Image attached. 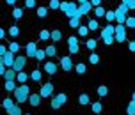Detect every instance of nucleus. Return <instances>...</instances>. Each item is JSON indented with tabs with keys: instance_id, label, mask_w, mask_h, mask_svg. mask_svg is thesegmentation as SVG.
Segmentation results:
<instances>
[{
	"instance_id": "nucleus-1",
	"label": "nucleus",
	"mask_w": 135,
	"mask_h": 115,
	"mask_svg": "<svg viewBox=\"0 0 135 115\" xmlns=\"http://www.w3.org/2000/svg\"><path fill=\"white\" fill-rule=\"evenodd\" d=\"M101 39H103V43H105L107 46H110V44L115 43V27L112 23H108L107 27L101 28Z\"/></svg>"
},
{
	"instance_id": "nucleus-2",
	"label": "nucleus",
	"mask_w": 135,
	"mask_h": 115,
	"mask_svg": "<svg viewBox=\"0 0 135 115\" xmlns=\"http://www.w3.org/2000/svg\"><path fill=\"white\" fill-rule=\"evenodd\" d=\"M28 97H30V87L27 83L25 85H18V88L14 90V101L18 104H21V103L28 101Z\"/></svg>"
},
{
	"instance_id": "nucleus-3",
	"label": "nucleus",
	"mask_w": 135,
	"mask_h": 115,
	"mask_svg": "<svg viewBox=\"0 0 135 115\" xmlns=\"http://www.w3.org/2000/svg\"><path fill=\"white\" fill-rule=\"evenodd\" d=\"M61 11L64 13V16H68V18L80 16V13H78V4H76V2H62Z\"/></svg>"
},
{
	"instance_id": "nucleus-4",
	"label": "nucleus",
	"mask_w": 135,
	"mask_h": 115,
	"mask_svg": "<svg viewBox=\"0 0 135 115\" xmlns=\"http://www.w3.org/2000/svg\"><path fill=\"white\" fill-rule=\"evenodd\" d=\"M68 50H69V53H71V55H76L78 51H80L78 37H75V35H69V37H68Z\"/></svg>"
},
{
	"instance_id": "nucleus-5",
	"label": "nucleus",
	"mask_w": 135,
	"mask_h": 115,
	"mask_svg": "<svg viewBox=\"0 0 135 115\" xmlns=\"http://www.w3.org/2000/svg\"><path fill=\"white\" fill-rule=\"evenodd\" d=\"M16 57H18L16 53H13V51H7L4 57H0V62H2V64H4V66L9 69V67H13V66H14V60H16Z\"/></svg>"
},
{
	"instance_id": "nucleus-6",
	"label": "nucleus",
	"mask_w": 135,
	"mask_h": 115,
	"mask_svg": "<svg viewBox=\"0 0 135 115\" xmlns=\"http://www.w3.org/2000/svg\"><path fill=\"white\" fill-rule=\"evenodd\" d=\"M27 55H18V57H16V60H14V66H13V69H16V71H18V73H20V71H23V69H25V66H27Z\"/></svg>"
},
{
	"instance_id": "nucleus-7",
	"label": "nucleus",
	"mask_w": 135,
	"mask_h": 115,
	"mask_svg": "<svg viewBox=\"0 0 135 115\" xmlns=\"http://www.w3.org/2000/svg\"><path fill=\"white\" fill-rule=\"evenodd\" d=\"M37 44L36 43H27L25 44V55H27L28 59H36V53H37Z\"/></svg>"
},
{
	"instance_id": "nucleus-8",
	"label": "nucleus",
	"mask_w": 135,
	"mask_h": 115,
	"mask_svg": "<svg viewBox=\"0 0 135 115\" xmlns=\"http://www.w3.org/2000/svg\"><path fill=\"white\" fill-rule=\"evenodd\" d=\"M61 67L64 69L66 73H69L71 69H75V64H73V60H71L69 55H66V57H62V59H61Z\"/></svg>"
},
{
	"instance_id": "nucleus-9",
	"label": "nucleus",
	"mask_w": 135,
	"mask_h": 115,
	"mask_svg": "<svg viewBox=\"0 0 135 115\" xmlns=\"http://www.w3.org/2000/svg\"><path fill=\"white\" fill-rule=\"evenodd\" d=\"M52 92H54V83H50V81H48V83H43L39 87V94L43 96V97H50Z\"/></svg>"
},
{
	"instance_id": "nucleus-10",
	"label": "nucleus",
	"mask_w": 135,
	"mask_h": 115,
	"mask_svg": "<svg viewBox=\"0 0 135 115\" xmlns=\"http://www.w3.org/2000/svg\"><path fill=\"white\" fill-rule=\"evenodd\" d=\"M45 71H46L48 75H52V76H54L55 73L59 71V66H57V64H55L54 60H48V62H45Z\"/></svg>"
},
{
	"instance_id": "nucleus-11",
	"label": "nucleus",
	"mask_w": 135,
	"mask_h": 115,
	"mask_svg": "<svg viewBox=\"0 0 135 115\" xmlns=\"http://www.w3.org/2000/svg\"><path fill=\"white\" fill-rule=\"evenodd\" d=\"M16 78H18V71L13 67H9L7 69V73L4 75V80L6 81H16Z\"/></svg>"
},
{
	"instance_id": "nucleus-12",
	"label": "nucleus",
	"mask_w": 135,
	"mask_h": 115,
	"mask_svg": "<svg viewBox=\"0 0 135 115\" xmlns=\"http://www.w3.org/2000/svg\"><path fill=\"white\" fill-rule=\"evenodd\" d=\"M41 99H43V96L37 92V94H30L28 97V103H30V106H39L41 104Z\"/></svg>"
},
{
	"instance_id": "nucleus-13",
	"label": "nucleus",
	"mask_w": 135,
	"mask_h": 115,
	"mask_svg": "<svg viewBox=\"0 0 135 115\" xmlns=\"http://www.w3.org/2000/svg\"><path fill=\"white\" fill-rule=\"evenodd\" d=\"M91 9H93L91 2H85V4L78 6V13H80V16H85V14H89V13H91Z\"/></svg>"
},
{
	"instance_id": "nucleus-14",
	"label": "nucleus",
	"mask_w": 135,
	"mask_h": 115,
	"mask_svg": "<svg viewBox=\"0 0 135 115\" xmlns=\"http://www.w3.org/2000/svg\"><path fill=\"white\" fill-rule=\"evenodd\" d=\"M80 20H82V16H73V18H69V21H68V25L71 28H78L82 25L80 23Z\"/></svg>"
},
{
	"instance_id": "nucleus-15",
	"label": "nucleus",
	"mask_w": 135,
	"mask_h": 115,
	"mask_svg": "<svg viewBox=\"0 0 135 115\" xmlns=\"http://www.w3.org/2000/svg\"><path fill=\"white\" fill-rule=\"evenodd\" d=\"M89 32H91V30H89L87 25H80V27L76 28V34H78V37H87Z\"/></svg>"
},
{
	"instance_id": "nucleus-16",
	"label": "nucleus",
	"mask_w": 135,
	"mask_h": 115,
	"mask_svg": "<svg viewBox=\"0 0 135 115\" xmlns=\"http://www.w3.org/2000/svg\"><path fill=\"white\" fill-rule=\"evenodd\" d=\"M78 103H80L82 106H87V104H91V97H89V94L82 92V94L78 96Z\"/></svg>"
},
{
	"instance_id": "nucleus-17",
	"label": "nucleus",
	"mask_w": 135,
	"mask_h": 115,
	"mask_svg": "<svg viewBox=\"0 0 135 115\" xmlns=\"http://www.w3.org/2000/svg\"><path fill=\"white\" fill-rule=\"evenodd\" d=\"M91 110H93V113L100 115L101 112H103V104H101L100 101H94V103H91Z\"/></svg>"
},
{
	"instance_id": "nucleus-18",
	"label": "nucleus",
	"mask_w": 135,
	"mask_h": 115,
	"mask_svg": "<svg viewBox=\"0 0 135 115\" xmlns=\"http://www.w3.org/2000/svg\"><path fill=\"white\" fill-rule=\"evenodd\" d=\"M28 78H30V76H28L27 73H25V71H20V73H18V78H16V81H18L20 85H25Z\"/></svg>"
},
{
	"instance_id": "nucleus-19",
	"label": "nucleus",
	"mask_w": 135,
	"mask_h": 115,
	"mask_svg": "<svg viewBox=\"0 0 135 115\" xmlns=\"http://www.w3.org/2000/svg\"><path fill=\"white\" fill-rule=\"evenodd\" d=\"M75 71H76V75H85V71H87V66L84 64V62H78V64H75Z\"/></svg>"
},
{
	"instance_id": "nucleus-20",
	"label": "nucleus",
	"mask_w": 135,
	"mask_h": 115,
	"mask_svg": "<svg viewBox=\"0 0 135 115\" xmlns=\"http://www.w3.org/2000/svg\"><path fill=\"white\" fill-rule=\"evenodd\" d=\"M36 14L39 16L41 20H43V18H46V14H48V7H45V6H39V7H36Z\"/></svg>"
},
{
	"instance_id": "nucleus-21",
	"label": "nucleus",
	"mask_w": 135,
	"mask_h": 115,
	"mask_svg": "<svg viewBox=\"0 0 135 115\" xmlns=\"http://www.w3.org/2000/svg\"><path fill=\"white\" fill-rule=\"evenodd\" d=\"M52 39V30H39V41H48Z\"/></svg>"
},
{
	"instance_id": "nucleus-22",
	"label": "nucleus",
	"mask_w": 135,
	"mask_h": 115,
	"mask_svg": "<svg viewBox=\"0 0 135 115\" xmlns=\"http://www.w3.org/2000/svg\"><path fill=\"white\" fill-rule=\"evenodd\" d=\"M23 13H25V9H21V7H14V9H13V18H14V20H21V18H23Z\"/></svg>"
},
{
	"instance_id": "nucleus-23",
	"label": "nucleus",
	"mask_w": 135,
	"mask_h": 115,
	"mask_svg": "<svg viewBox=\"0 0 135 115\" xmlns=\"http://www.w3.org/2000/svg\"><path fill=\"white\" fill-rule=\"evenodd\" d=\"M45 51H46V55L50 57V59H54L55 55H57V48H55L54 44H48V46L45 48Z\"/></svg>"
},
{
	"instance_id": "nucleus-24",
	"label": "nucleus",
	"mask_w": 135,
	"mask_h": 115,
	"mask_svg": "<svg viewBox=\"0 0 135 115\" xmlns=\"http://www.w3.org/2000/svg\"><path fill=\"white\" fill-rule=\"evenodd\" d=\"M7 113H9V115H23V112H21L20 104L16 103V104H14L13 108H9V110H7Z\"/></svg>"
},
{
	"instance_id": "nucleus-25",
	"label": "nucleus",
	"mask_w": 135,
	"mask_h": 115,
	"mask_svg": "<svg viewBox=\"0 0 135 115\" xmlns=\"http://www.w3.org/2000/svg\"><path fill=\"white\" fill-rule=\"evenodd\" d=\"M4 88H6L7 92H14L18 88V85H16V81H6L4 83Z\"/></svg>"
},
{
	"instance_id": "nucleus-26",
	"label": "nucleus",
	"mask_w": 135,
	"mask_h": 115,
	"mask_svg": "<svg viewBox=\"0 0 135 115\" xmlns=\"http://www.w3.org/2000/svg\"><path fill=\"white\" fill-rule=\"evenodd\" d=\"M87 27H89V30H98V28H100V21L96 20V18H91L89 23H87Z\"/></svg>"
},
{
	"instance_id": "nucleus-27",
	"label": "nucleus",
	"mask_w": 135,
	"mask_h": 115,
	"mask_svg": "<svg viewBox=\"0 0 135 115\" xmlns=\"http://www.w3.org/2000/svg\"><path fill=\"white\" fill-rule=\"evenodd\" d=\"M105 14H107V11H105V9H103V7H94V16H96V20H98V18H105Z\"/></svg>"
},
{
	"instance_id": "nucleus-28",
	"label": "nucleus",
	"mask_w": 135,
	"mask_h": 115,
	"mask_svg": "<svg viewBox=\"0 0 135 115\" xmlns=\"http://www.w3.org/2000/svg\"><path fill=\"white\" fill-rule=\"evenodd\" d=\"M13 106H14V101L11 99V97H6V99L2 101V108H6V112H7L9 108H13Z\"/></svg>"
},
{
	"instance_id": "nucleus-29",
	"label": "nucleus",
	"mask_w": 135,
	"mask_h": 115,
	"mask_svg": "<svg viewBox=\"0 0 135 115\" xmlns=\"http://www.w3.org/2000/svg\"><path fill=\"white\" fill-rule=\"evenodd\" d=\"M30 78H32L34 81H41V78H43V73H41L39 69H34L32 73H30Z\"/></svg>"
},
{
	"instance_id": "nucleus-30",
	"label": "nucleus",
	"mask_w": 135,
	"mask_h": 115,
	"mask_svg": "<svg viewBox=\"0 0 135 115\" xmlns=\"http://www.w3.org/2000/svg\"><path fill=\"white\" fill-rule=\"evenodd\" d=\"M96 92H98L100 97H105V96L108 94V87H107V85H100V87L96 88Z\"/></svg>"
},
{
	"instance_id": "nucleus-31",
	"label": "nucleus",
	"mask_w": 135,
	"mask_h": 115,
	"mask_svg": "<svg viewBox=\"0 0 135 115\" xmlns=\"http://www.w3.org/2000/svg\"><path fill=\"white\" fill-rule=\"evenodd\" d=\"M85 46H87V50H91V51H96V46H98V41H96V39H87V43H85Z\"/></svg>"
},
{
	"instance_id": "nucleus-32",
	"label": "nucleus",
	"mask_w": 135,
	"mask_h": 115,
	"mask_svg": "<svg viewBox=\"0 0 135 115\" xmlns=\"http://www.w3.org/2000/svg\"><path fill=\"white\" fill-rule=\"evenodd\" d=\"M46 57H48V55H46V51H45L43 48H39V50H37V53H36V60H37V62H41V60H45Z\"/></svg>"
},
{
	"instance_id": "nucleus-33",
	"label": "nucleus",
	"mask_w": 135,
	"mask_h": 115,
	"mask_svg": "<svg viewBox=\"0 0 135 115\" xmlns=\"http://www.w3.org/2000/svg\"><path fill=\"white\" fill-rule=\"evenodd\" d=\"M100 62V55L96 53V51H93V53L89 55V64H93V66H96Z\"/></svg>"
},
{
	"instance_id": "nucleus-34",
	"label": "nucleus",
	"mask_w": 135,
	"mask_h": 115,
	"mask_svg": "<svg viewBox=\"0 0 135 115\" xmlns=\"http://www.w3.org/2000/svg\"><path fill=\"white\" fill-rule=\"evenodd\" d=\"M62 39V32L61 30H52V41L54 43H59Z\"/></svg>"
},
{
	"instance_id": "nucleus-35",
	"label": "nucleus",
	"mask_w": 135,
	"mask_h": 115,
	"mask_svg": "<svg viewBox=\"0 0 135 115\" xmlns=\"http://www.w3.org/2000/svg\"><path fill=\"white\" fill-rule=\"evenodd\" d=\"M20 43H16V41H13V43H9V51H13V53H18L20 51Z\"/></svg>"
},
{
	"instance_id": "nucleus-36",
	"label": "nucleus",
	"mask_w": 135,
	"mask_h": 115,
	"mask_svg": "<svg viewBox=\"0 0 135 115\" xmlns=\"http://www.w3.org/2000/svg\"><path fill=\"white\" fill-rule=\"evenodd\" d=\"M55 99L61 103V104H66V103H68V94H66V92H61V94L55 96Z\"/></svg>"
},
{
	"instance_id": "nucleus-37",
	"label": "nucleus",
	"mask_w": 135,
	"mask_h": 115,
	"mask_svg": "<svg viewBox=\"0 0 135 115\" xmlns=\"http://www.w3.org/2000/svg\"><path fill=\"white\" fill-rule=\"evenodd\" d=\"M7 34L11 35V37H16V35L20 34V28L16 27V25H11V28H7Z\"/></svg>"
},
{
	"instance_id": "nucleus-38",
	"label": "nucleus",
	"mask_w": 135,
	"mask_h": 115,
	"mask_svg": "<svg viewBox=\"0 0 135 115\" xmlns=\"http://www.w3.org/2000/svg\"><path fill=\"white\" fill-rule=\"evenodd\" d=\"M61 4H62L61 0H50V2H48V7L55 11V9H61Z\"/></svg>"
},
{
	"instance_id": "nucleus-39",
	"label": "nucleus",
	"mask_w": 135,
	"mask_h": 115,
	"mask_svg": "<svg viewBox=\"0 0 135 115\" xmlns=\"http://www.w3.org/2000/svg\"><path fill=\"white\" fill-rule=\"evenodd\" d=\"M105 20H107L108 23L115 21V11H107V14H105Z\"/></svg>"
},
{
	"instance_id": "nucleus-40",
	"label": "nucleus",
	"mask_w": 135,
	"mask_h": 115,
	"mask_svg": "<svg viewBox=\"0 0 135 115\" xmlns=\"http://www.w3.org/2000/svg\"><path fill=\"white\" fill-rule=\"evenodd\" d=\"M126 113L128 115H135V101H130L126 106Z\"/></svg>"
},
{
	"instance_id": "nucleus-41",
	"label": "nucleus",
	"mask_w": 135,
	"mask_h": 115,
	"mask_svg": "<svg viewBox=\"0 0 135 115\" xmlns=\"http://www.w3.org/2000/svg\"><path fill=\"white\" fill-rule=\"evenodd\" d=\"M126 27H128V28H135V16H128V20H126Z\"/></svg>"
},
{
	"instance_id": "nucleus-42",
	"label": "nucleus",
	"mask_w": 135,
	"mask_h": 115,
	"mask_svg": "<svg viewBox=\"0 0 135 115\" xmlns=\"http://www.w3.org/2000/svg\"><path fill=\"white\" fill-rule=\"evenodd\" d=\"M50 106H52V110H59V108L62 106V104H61V103H59V101H57V99L54 97V99H52V103H50Z\"/></svg>"
},
{
	"instance_id": "nucleus-43",
	"label": "nucleus",
	"mask_w": 135,
	"mask_h": 115,
	"mask_svg": "<svg viewBox=\"0 0 135 115\" xmlns=\"http://www.w3.org/2000/svg\"><path fill=\"white\" fill-rule=\"evenodd\" d=\"M126 41V32L124 34H115V43H124Z\"/></svg>"
},
{
	"instance_id": "nucleus-44",
	"label": "nucleus",
	"mask_w": 135,
	"mask_h": 115,
	"mask_svg": "<svg viewBox=\"0 0 135 115\" xmlns=\"http://www.w3.org/2000/svg\"><path fill=\"white\" fill-rule=\"evenodd\" d=\"M126 32V25H115V34H124Z\"/></svg>"
},
{
	"instance_id": "nucleus-45",
	"label": "nucleus",
	"mask_w": 135,
	"mask_h": 115,
	"mask_svg": "<svg viewBox=\"0 0 135 115\" xmlns=\"http://www.w3.org/2000/svg\"><path fill=\"white\" fill-rule=\"evenodd\" d=\"M36 7V0H25V9H34Z\"/></svg>"
},
{
	"instance_id": "nucleus-46",
	"label": "nucleus",
	"mask_w": 135,
	"mask_h": 115,
	"mask_svg": "<svg viewBox=\"0 0 135 115\" xmlns=\"http://www.w3.org/2000/svg\"><path fill=\"white\" fill-rule=\"evenodd\" d=\"M121 4H126L128 9H135V0H121Z\"/></svg>"
},
{
	"instance_id": "nucleus-47",
	"label": "nucleus",
	"mask_w": 135,
	"mask_h": 115,
	"mask_svg": "<svg viewBox=\"0 0 135 115\" xmlns=\"http://www.w3.org/2000/svg\"><path fill=\"white\" fill-rule=\"evenodd\" d=\"M89 2H91V6H93V7H100L101 4H103L101 0H89Z\"/></svg>"
},
{
	"instance_id": "nucleus-48",
	"label": "nucleus",
	"mask_w": 135,
	"mask_h": 115,
	"mask_svg": "<svg viewBox=\"0 0 135 115\" xmlns=\"http://www.w3.org/2000/svg\"><path fill=\"white\" fill-rule=\"evenodd\" d=\"M128 50L130 51H135V41H130L128 43Z\"/></svg>"
},
{
	"instance_id": "nucleus-49",
	"label": "nucleus",
	"mask_w": 135,
	"mask_h": 115,
	"mask_svg": "<svg viewBox=\"0 0 135 115\" xmlns=\"http://www.w3.org/2000/svg\"><path fill=\"white\" fill-rule=\"evenodd\" d=\"M6 4H7V6H11V7H14V6H16V0H6Z\"/></svg>"
},
{
	"instance_id": "nucleus-50",
	"label": "nucleus",
	"mask_w": 135,
	"mask_h": 115,
	"mask_svg": "<svg viewBox=\"0 0 135 115\" xmlns=\"http://www.w3.org/2000/svg\"><path fill=\"white\" fill-rule=\"evenodd\" d=\"M6 34H7V32L2 28V30H0V39H4V37H6Z\"/></svg>"
},
{
	"instance_id": "nucleus-51",
	"label": "nucleus",
	"mask_w": 135,
	"mask_h": 115,
	"mask_svg": "<svg viewBox=\"0 0 135 115\" xmlns=\"http://www.w3.org/2000/svg\"><path fill=\"white\" fill-rule=\"evenodd\" d=\"M78 2V6H82V4H85V2H89V0H76Z\"/></svg>"
},
{
	"instance_id": "nucleus-52",
	"label": "nucleus",
	"mask_w": 135,
	"mask_h": 115,
	"mask_svg": "<svg viewBox=\"0 0 135 115\" xmlns=\"http://www.w3.org/2000/svg\"><path fill=\"white\" fill-rule=\"evenodd\" d=\"M132 101H135V92H133V96H132Z\"/></svg>"
},
{
	"instance_id": "nucleus-53",
	"label": "nucleus",
	"mask_w": 135,
	"mask_h": 115,
	"mask_svg": "<svg viewBox=\"0 0 135 115\" xmlns=\"http://www.w3.org/2000/svg\"><path fill=\"white\" fill-rule=\"evenodd\" d=\"M23 115H32V113H23Z\"/></svg>"
}]
</instances>
